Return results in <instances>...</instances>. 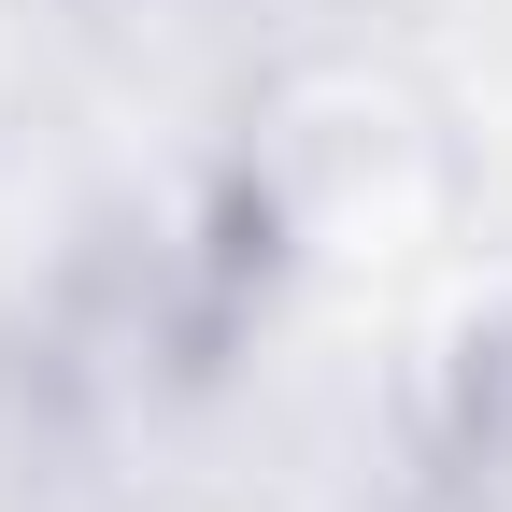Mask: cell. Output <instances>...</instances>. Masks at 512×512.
Listing matches in <instances>:
<instances>
[{
  "mask_svg": "<svg viewBox=\"0 0 512 512\" xmlns=\"http://www.w3.org/2000/svg\"><path fill=\"white\" fill-rule=\"evenodd\" d=\"M242 214L328 299H399L470 242V143L399 57H285L242 114Z\"/></svg>",
  "mask_w": 512,
  "mask_h": 512,
  "instance_id": "6da1fadb",
  "label": "cell"
},
{
  "mask_svg": "<svg viewBox=\"0 0 512 512\" xmlns=\"http://www.w3.org/2000/svg\"><path fill=\"white\" fill-rule=\"evenodd\" d=\"M384 313H399V356H384L399 441L427 456L441 498L512 512V242H456Z\"/></svg>",
  "mask_w": 512,
  "mask_h": 512,
  "instance_id": "7a4b0ae2",
  "label": "cell"
}]
</instances>
